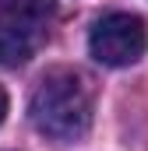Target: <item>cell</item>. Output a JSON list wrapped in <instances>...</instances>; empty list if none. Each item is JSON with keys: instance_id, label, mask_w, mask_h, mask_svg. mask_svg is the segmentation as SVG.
<instances>
[{"instance_id": "7a4b0ae2", "label": "cell", "mask_w": 148, "mask_h": 151, "mask_svg": "<svg viewBox=\"0 0 148 151\" xmlns=\"http://www.w3.org/2000/svg\"><path fill=\"white\" fill-rule=\"evenodd\" d=\"M57 0H4L0 4V63L21 67L49 39Z\"/></svg>"}, {"instance_id": "3957f363", "label": "cell", "mask_w": 148, "mask_h": 151, "mask_svg": "<svg viewBox=\"0 0 148 151\" xmlns=\"http://www.w3.org/2000/svg\"><path fill=\"white\" fill-rule=\"evenodd\" d=\"M88 49L102 67H131L145 56L148 49V28L138 14L113 11L92 25Z\"/></svg>"}, {"instance_id": "277c9868", "label": "cell", "mask_w": 148, "mask_h": 151, "mask_svg": "<svg viewBox=\"0 0 148 151\" xmlns=\"http://www.w3.org/2000/svg\"><path fill=\"white\" fill-rule=\"evenodd\" d=\"M4 116H7V95H4V88H0V123H4Z\"/></svg>"}, {"instance_id": "6da1fadb", "label": "cell", "mask_w": 148, "mask_h": 151, "mask_svg": "<svg viewBox=\"0 0 148 151\" xmlns=\"http://www.w3.org/2000/svg\"><path fill=\"white\" fill-rule=\"evenodd\" d=\"M95 113V91L88 77L74 67H53L32 91L28 116L39 134L53 141H78L88 134Z\"/></svg>"}]
</instances>
